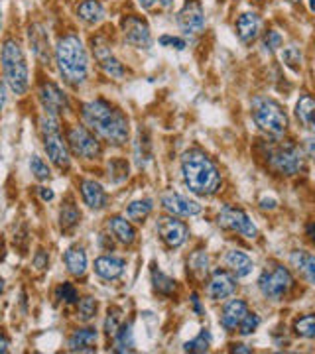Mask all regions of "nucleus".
<instances>
[{"label":"nucleus","mask_w":315,"mask_h":354,"mask_svg":"<svg viewBox=\"0 0 315 354\" xmlns=\"http://www.w3.org/2000/svg\"><path fill=\"white\" fill-rule=\"evenodd\" d=\"M249 315V305L242 299H231L225 307H223V313H221V325L227 333H235L240 329L244 317Z\"/></svg>","instance_id":"obj_18"},{"label":"nucleus","mask_w":315,"mask_h":354,"mask_svg":"<svg viewBox=\"0 0 315 354\" xmlns=\"http://www.w3.org/2000/svg\"><path fill=\"white\" fill-rule=\"evenodd\" d=\"M305 239L312 242V244H315V221L305 225Z\"/></svg>","instance_id":"obj_49"},{"label":"nucleus","mask_w":315,"mask_h":354,"mask_svg":"<svg viewBox=\"0 0 315 354\" xmlns=\"http://www.w3.org/2000/svg\"><path fill=\"white\" fill-rule=\"evenodd\" d=\"M181 174L188 189L195 195L209 197L221 187V174L217 165L201 150H189L181 156Z\"/></svg>","instance_id":"obj_2"},{"label":"nucleus","mask_w":315,"mask_h":354,"mask_svg":"<svg viewBox=\"0 0 315 354\" xmlns=\"http://www.w3.org/2000/svg\"><path fill=\"white\" fill-rule=\"evenodd\" d=\"M158 41H160L164 48H174V50H177V51L186 50V46H188L183 38H177V36H168V34H165V36H162V38L158 39Z\"/></svg>","instance_id":"obj_46"},{"label":"nucleus","mask_w":315,"mask_h":354,"mask_svg":"<svg viewBox=\"0 0 315 354\" xmlns=\"http://www.w3.org/2000/svg\"><path fill=\"white\" fill-rule=\"evenodd\" d=\"M79 223H81V213H79V209L75 207V203H65L62 207V211H60V227H62V230L69 232Z\"/></svg>","instance_id":"obj_30"},{"label":"nucleus","mask_w":315,"mask_h":354,"mask_svg":"<svg viewBox=\"0 0 315 354\" xmlns=\"http://www.w3.org/2000/svg\"><path fill=\"white\" fill-rule=\"evenodd\" d=\"M225 264L233 272L235 278H246L252 272V268H254V262L251 260V256L246 252H242V250H231V252H227Z\"/></svg>","instance_id":"obj_25"},{"label":"nucleus","mask_w":315,"mask_h":354,"mask_svg":"<svg viewBox=\"0 0 315 354\" xmlns=\"http://www.w3.org/2000/svg\"><path fill=\"white\" fill-rule=\"evenodd\" d=\"M28 38H30V46H32V50H34L39 62L44 65L50 64V39L46 36V32L42 30V26H30Z\"/></svg>","instance_id":"obj_24"},{"label":"nucleus","mask_w":315,"mask_h":354,"mask_svg":"<svg viewBox=\"0 0 315 354\" xmlns=\"http://www.w3.org/2000/svg\"><path fill=\"white\" fill-rule=\"evenodd\" d=\"M276 199H262V201H260V209H270V211H272V209H276Z\"/></svg>","instance_id":"obj_52"},{"label":"nucleus","mask_w":315,"mask_h":354,"mask_svg":"<svg viewBox=\"0 0 315 354\" xmlns=\"http://www.w3.org/2000/svg\"><path fill=\"white\" fill-rule=\"evenodd\" d=\"M290 264L302 274L307 283L315 286V254L307 250H294L290 254Z\"/></svg>","instance_id":"obj_23"},{"label":"nucleus","mask_w":315,"mask_h":354,"mask_svg":"<svg viewBox=\"0 0 315 354\" xmlns=\"http://www.w3.org/2000/svg\"><path fill=\"white\" fill-rule=\"evenodd\" d=\"M125 260L123 258H116V256H101V258L95 260V266H93L95 274L99 278L107 279V281H114V279L120 278L125 274Z\"/></svg>","instance_id":"obj_20"},{"label":"nucleus","mask_w":315,"mask_h":354,"mask_svg":"<svg viewBox=\"0 0 315 354\" xmlns=\"http://www.w3.org/2000/svg\"><path fill=\"white\" fill-rule=\"evenodd\" d=\"M152 209H154V205H152L150 199L132 201L128 205V209H126V218H130V221H134V223H144V221L150 216Z\"/></svg>","instance_id":"obj_31"},{"label":"nucleus","mask_w":315,"mask_h":354,"mask_svg":"<svg viewBox=\"0 0 315 354\" xmlns=\"http://www.w3.org/2000/svg\"><path fill=\"white\" fill-rule=\"evenodd\" d=\"M303 152H305L307 158L315 160V138H307L303 142Z\"/></svg>","instance_id":"obj_47"},{"label":"nucleus","mask_w":315,"mask_h":354,"mask_svg":"<svg viewBox=\"0 0 315 354\" xmlns=\"http://www.w3.org/2000/svg\"><path fill=\"white\" fill-rule=\"evenodd\" d=\"M77 16L89 26H95L105 18V6L99 0H83L77 6Z\"/></svg>","instance_id":"obj_27"},{"label":"nucleus","mask_w":315,"mask_h":354,"mask_svg":"<svg viewBox=\"0 0 315 354\" xmlns=\"http://www.w3.org/2000/svg\"><path fill=\"white\" fill-rule=\"evenodd\" d=\"M235 291H237L235 276H231L225 270H215L213 274H211V278H209V281H207V288H205L207 297L213 299V301L227 299Z\"/></svg>","instance_id":"obj_15"},{"label":"nucleus","mask_w":315,"mask_h":354,"mask_svg":"<svg viewBox=\"0 0 315 354\" xmlns=\"http://www.w3.org/2000/svg\"><path fill=\"white\" fill-rule=\"evenodd\" d=\"M296 116L302 127L315 132V99L312 95H302L296 102Z\"/></svg>","instance_id":"obj_26"},{"label":"nucleus","mask_w":315,"mask_h":354,"mask_svg":"<svg viewBox=\"0 0 315 354\" xmlns=\"http://www.w3.org/2000/svg\"><path fill=\"white\" fill-rule=\"evenodd\" d=\"M42 136H44V148L50 158V162L60 169H67L71 164V156H69V144H65L57 118L46 114L42 118Z\"/></svg>","instance_id":"obj_8"},{"label":"nucleus","mask_w":315,"mask_h":354,"mask_svg":"<svg viewBox=\"0 0 315 354\" xmlns=\"http://www.w3.org/2000/svg\"><path fill=\"white\" fill-rule=\"evenodd\" d=\"M67 144L69 150L75 153L77 158L83 160H95L101 156V142L97 136H93L85 127H71L67 132Z\"/></svg>","instance_id":"obj_10"},{"label":"nucleus","mask_w":315,"mask_h":354,"mask_svg":"<svg viewBox=\"0 0 315 354\" xmlns=\"http://www.w3.org/2000/svg\"><path fill=\"white\" fill-rule=\"evenodd\" d=\"M260 323H262V319L258 313H254V311H249V315L244 317V321H242V325H240L239 333L242 337H249L252 335L254 330L260 327Z\"/></svg>","instance_id":"obj_44"},{"label":"nucleus","mask_w":315,"mask_h":354,"mask_svg":"<svg viewBox=\"0 0 315 354\" xmlns=\"http://www.w3.org/2000/svg\"><path fill=\"white\" fill-rule=\"evenodd\" d=\"M107 171H109V181L111 183H123L126 177H128L130 165H128L125 158H113L107 164Z\"/></svg>","instance_id":"obj_34"},{"label":"nucleus","mask_w":315,"mask_h":354,"mask_svg":"<svg viewBox=\"0 0 315 354\" xmlns=\"http://www.w3.org/2000/svg\"><path fill=\"white\" fill-rule=\"evenodd\" d=\"M280 46H282V36H280V32H276V30L266 32L264 39H262V48H264V51L272 53V51L276 50V48H280Z\"/></svg>","instance_id":"obj_45"},{"label":"nucleus","mask_w":315,"mask_h":354,"mask_svg":"<svg viewBox=\"0 0 315 354\" xmlns=\"http://www.w3.org/2000/svg\"><path fill=\"white\" fill-rule=\"evenodd\" d=\"M79 189H81V197H83V203L87 205L89 209H95L99 211L107 205V193L101 187L99 181L95 179H83L79 183Z\"/></svg>","instance_id":"obj_21"},{"label":"nucleus","mask_w":315,"mask_h":354,"mask_svg":"<svg viewBox=\"0 0 315 354\" xmlns=\"http://www.w3.org/2000/svg\"><path fill=\"white\" fill-rule=\"evenodd\" d=\"M290 2H300V0H290Z\"/></svg>","instance_id":"obj_58"},{"label":"nucleus","mask_w":315,"mask_h":354,"mask_svg":"<svg viewBox=\"0 0 315 354\" xmlns=\"http://www.w3.org/2000/svg\"><path fill=\"white\" fill-rule=\"evenodd\" d=\"M207 254L205 252H195L191 258H189V270L197 276V278L201 279L205 278V274H207Z\"/></svg>","instance_id":"obj_39"},{"label":"nucleus","mask_w":315,"mask_h":354,"mask_svg":"<svg viewBox=\"0 0 315 354\" xmlns=\"http://www.w3.org/2000/svg\"><path fill=\"white\" fill-rule=\"evenodd\" d=\"M123 36L126 44L136 50H148L152 46L150 26L140 16H126L123 20Z\"/></svg>","instance_id":"obj_11"},{"label":"nucleus","mask_w":315,"mask_h":354,"mask_svg":"<svg viewBox=\"0 0 315 354\" xmlns=\"http://www.w3.org/2000/svg\"><path fill=\"white\" fill-rule=\"evenodd\" d=\"M114 351L116 353H132L134 351V337H132V325H123L114 335Z\"/></svg>","instance_id":"obj_32"},{"label":"nucleus","mask_w":315,"mask_h":354,"mask_svg":"<svg viewBox=\"0 0 315 354\" xmlns=\"http://www.w3.org/2000/svg\"><path fill=\"white\" fill-rule=\"evenodd\" d=\"M109 228L114 234V239L118 242H123V244H132V242L136 241V230L130 225V218L126 221L125 216H113L109 221Z\"/></svg>","instance_id":"obj_28"},{"label":"nucleus","mask_w":315,"mask_h":354,"mask_svg":"<svg viewBox=\"0 0 315 354\" xmlns=\"http://www.w3.org/2000/svg\"><path fill=\"white\" fill-rule=\"evenodd\" d=\"M95 55H97V59H99V67H101L102 71L109 77H113V79H123V77L126 75L125 65L114 57L111 48H109L102 39H97V41H95Z\"/></svg>","instance_id":"obj_17"},{"label":"nucleus","mask_w":315,"mask_h":354,"mask_svg":"<svg viewBox=\"0 0 315 354\" xmlns=\"http://www.w3.org/2000/svg\"><path fill=\"white\" fill-rule=\"evenodd\" d=\"M158 2H160V4H162L164 8H170V6L174 4V0H158Z\"/></svg>","instance_id":"obj_56"},{"label":"nucleus","mask_w":315,"mask_h":354,"mask_svg":"<svg viewBox=\"0 0 315 354\" xmlns=\"http://www.w3.org/2000/svg\"><path fill=\"white\" fill-rule=\"evenodd\" d=\"M55 297L57 299H62V301H65L67 305H71V304H77L79 301V293H77L75 290V286L73 283H62L57 290H55Z\"/></svg>","instance_id":"obj_43"},{"label":"nucleus","mask_w":315,"mask_h":354,"mask_svg":"<svg viewBox=\"0 0 315 354\" xmlns=\"http://www.w3.org/2000/svg\"><path fill=\"white\" fill-rule=\"evenodd\" d=\"M162 205L168 213L177 216H195L201 213V205L195 201H191L189 197H183L179 193H165L162 197Z\"/></svg>","instance_id":"obj_16"},{"label":"nucleus","mask_w":315,"mask_h":354,"mask_svg":"<svg viewBox=\"0 0 315 354\" xmlns=\"http://www.w3.org/2000/svg\"><path fill=\"white\" fill-rule=\"evenodd\" d=\"M209 346H211V333L209 329H201V333L193 339V341H188L183 344V351L186 353H207L209 351Z\"/></svg>","instance_id":"obj_36"},{"label":"nucleus","mask_w":315,"mask_h":354,"mask_svg":"<svg viewBox=\"0 0 315 354\" xmlns=\"http://www.w3.org/2000/svg\"><path fill=\"white\" fill-rule=\"evenodd\" d=\"M2 73H4V83L8 85V88L14 95L22 97L30 85V73H28L22 46L16 39L8 38L2 46Z\"/></svg>","instance_id":"obj_5"},{"label":"nucleus","mask_w":315,"mask_h":354,"mask_svg":"<svg viewBox=\"0 0 315 354\" xmlns=\"http://www.w3.org/2000/svg\"><path fill=\"white\" fill-rule=\"evenodd\" d=\"M0 353H8V339H6V335L2 337V344H0Z\"/></svg>","instance_id":"obj_55"},{"label":"nucleus","mask_w":315,"mask_h":354,"mask_svg":"<svg viewBox=\"0 0 315 354\" xmlns=\"http://www.w3.org/2000/svg\"><path fill=\"white\" fill-rule=\"evenodd\" d=\"M65 266H67V272L71 276H83L85 270H87V254L81 246H71L67 252H65Z\"/></svg>","instance_id":"obj_29"},{"label":"nucleus","mask_w":315,"mask_h":354,"mask_svg":"<svg viewBox=\"0 0 315 354\" xmlns=\"http://www.w3.org/2000/svg\"><path fill=\"white\" fill-rule=\"evenodd\" d=\"M217 225L225 230H231V232H237L240 236L249 239V241H254L258 236V227L252 223V218L242 209L239 207H231V205H225L219 215H217Z\"/></svg>","instance_id":"obj_9"},{"label":"nucleus","mask_w":315,"mask_h":354,"mask_svg":"<svg viewBox=\"0 0 315 354\" xmlns=\"http://www.w3.org/2000/svg\"><path fill=\"white\" fill-rule=\"evenodd\" d=\"M97 330L85 327V329H77L69 339H67V351L71 353H93L95 344H97Z\"/></svg>","instance_id":"obj_22"},{"label":"nucleus","mask_w":315,"mask_h":354,"mask_svg":"<svg viewBox=\"0 0 315 354\" xmlns=\"http://www.w3.org/2000/svg\"><path fill=\"white\" fill-rule=\"evenodd\" d=\"M260 153L264 158L266 165L276 176H298L305 164V152L303 146L296 144L294 140H264L260 144Z\"/></svg>","instance_id":"obj_3"},{"label":"nucleus","mask_w":315,"mask_h":354,"mask_svg":"<svg viewBox=\"0 0 315 354\" xmlns=\"http://www.w3.org/2000/svg\"><path fill=\"white\" fill-rule=\"evenodd\" d=\"M138 2H140V6H142V8H152V6H154V4H156L158 0H138Z\"/></svg>","instance_id":"obj_54"},{"label":"nucleus","mask_w":315,"mask_h":354,"mask_svg":"<svg viewBox=\"0 0 315 354\" xmlns=\"http://www.w3.org/2000/svg\"><path fill=\"white\" fill-rule=\"evenodd\" d=\"M150 158H152L150 142H148L146 136L142 138V132H140L138 140H136V162H138L140 167H144V165L150 162Z\"/></svg>","instance_id":"obj_42"},{"label":"nucleus","mask_w":315,"mask_h":354,"mask_svg":"<svg viewBox=\"0 0 315 354\" xmlns=\"http://www.w3.org/2000/svg\"><path fill=\"white\" fill-rule=\"evenodd\" d=\"M252 120L262 132L270 134L272 138L284 136L288 132L290 120L288 114L282 109V104L270 97H254L252 99Z\"/></svg>","instance_id":"obj_6"},{"label":"nucleus","mask_w":315,"mask_h":354,"mask_svg":"<svg viewBox=\"0 0 315 354\" xmlns=\"http://www.w3.org/2000/svg\"><path fill=\"white\" fill-rule=\"evenodd\" d=\"M55 64L69 85H83L89 73L87 50L77 34L63 36L55 46Z\"/></svg>","instance_id":"obj_4"},{"label":"nucleus","mask_w":315,"mask_h":354,"mask_svg":"<svg viewBox=\"0 0 315 354\" xmlns=\"http://www.w3.org/2000/svg\"><path fill=\"white\" fill-rule=\"evenodd\" d=\"M282 62L291 67L294 71H298L302 67V51L298 50L296 46H290V48H284L282 51Z\"/></svg>","instance_id":"obj_41"},{"label":"nucleus","mask_w":315,"mask_h":354,"mask_svg":"<svg viewBox=\"0 0 315 354\" xmlns=\"http://www.w3.org/2000/svg\"><path fill=\"white\" fill-rule=\"evenodd\" d=\"M191 304H193L195 313H197V315H201L203 309H201V304H199V297H197V293H191Z\"/></svg>","instance_id":"obj_50"},{"label":"nucleus","mask_w":315,"mask_h":354,"mask_svg":"<svg viewBox=\"0 0 315 354\" xmlns=\"http://www.w3.org/2000/svg\"><path fill=\"white\" fill-rule=\"evenodd\" d=\"M34 264L38 270H44L46 266H48V254L46 252H38V256L34 258Z\"/></svg>","instance_id":"obj_48"},{"label":"nucleus","mask_w":315,"mask_h":354,"mask_svg":"<svg viewBox=\"0 0 315 354\" xmlns=\"http://www.w3.org/2000/svg\"><path fill=\"white\" fill-rule=\"evenodd\" d=\"M309 10L315 14V0H309Z\"/></svg>","instance_id":"obj_57"},{"label":"nucleus","mask_w":315,"mask_h":354,"mask_svg":"<svg viewBox=\"0 0 315 354\" xmlns=\"http://www.w3.org/2000/svg\"><path fill=\"white\" fill-rule=\"evenodd\" d=\"M294 333L300 339H315V313L298 317L294 321Z\"/></svg>","instance_id":"obj_33"},{"label":"nucleus","mask_w":315,"mask_h":354,"mask_svg":"<svg viewBox=\"0 0 315 354\" xmlns=\"http://www.w3.org/2000/svg\"><path fill=\"white\" fill-rule=\"evenodd\" d=\"M83 122L87 124L99 138L105 142L120 146L128 140V118L120 109H116L105 99H93L81 106Z\"/></svg>","instance_id":"obj_1"},{"label":"nucleus","mask_w":315,"mask_h":354,"mask_svg":"<svg viewBox=\"0 0 315 354\" xmlns=\"http://www.w3.org/2000/svg\"><path fill=\"white\" fill-rule=\"evenodd\" d=\"M179 28L186 34H199L205 28V12L199 0H186L183 8L177 14Z\"/></svg>","instance_id":"obj_14"},{"label":"nucleus","mask_w":315,"mask_h":354,"mask_svg":"<svg viewBox=\"0 0 315 354\" xmlns=\"http://www.w3.org/2000/svg\"><path fill=\"white\" fill-rule=\"evenodd\" d=\"M120 321H123V309H120V307H111V309H109V315L105 319V333H107L109 337H114L116 330L123 327Z\"/></svg>","instance_id":"obj_38"},{"label":"nucleus","mask_w":315,"mask_h":354,"mask_svg":"<svg viewBox=\"0 0 315 354\" xmlns=\"http://www.w3.org/2000/svg\"><path fill=\"white\" fill-rule=\"evenodd\" d=\"M294 276L286 266L268 264L264 272L258 278V290L270 301H282L284 297H288V293L294 290Z\"/></svg>","instance_id":"obj_7"},{"label":"nucleus","mask_w":315,"mask_h":354,"mask_svg":"<svg viewBox=\"0 0 315 354\" xmlns=\"http://www.w3.org/2000/svg\"><path fill=\"white\" fill-rule=\"evenodd\" d=\"M231 351H233V353H244V354H251L252 353L251 348H246L244 344H235V346H233Z\"/></svg>","instance_id":"obj_53"},{"label":"nucleus","mask_w":315,"mask_h":354,"mask_svg":"<svg viewBox=\"0 0 315 354\" xmlns=\"http://www.w3.org/2000/svg\"><path fill=\"white\" fill-rule=\"evenodd\" d=\"M260 16L256 12H242L237 18V24H235V30H237V36L242 44H252L254 39L258 38L260 34Z\"/></svg>","instance_id":"obj_19"},{"label":"nucleus","mask_w":315,"mask_h":354,"mask_svg":"<svg viewBox=\"0 0 315 354\" xmlns=\"http://www.w3.org/2000/svg\"><path fill=\"white\" fill-rule=\"evenodd\" d=\"M152 283H154V290L160 295H172L176 291V279L165 276L164 272H160L156 268L152 270Z\"/></svg>","instance_id":"obj_35"},{"label":"nucleus","mask_w":315,"mask_h":354,"mask_svg":"<svg viewBox=\"0 0 315 354\" xmlns=\"http://www.w3.org/2000/svg\"><path fill=\"white\" fill-rule=\"evenodd\" d=\"M38 95L44 111H46V114H50V116H55V118H57V116H62V114L69 109L65 93H63L62 88L57 87L55 83H51V81H44V83L39 85Z\"/></svg>","instance_id":"obj_13"},{"label":"nucleus","mask_w":315,"mask_h":354,"mask_svg":"<svg viewBox=\"0 0 315 354\" xmlns=\"http://www.w3.org/2000/svg\"><path fill=\"white\" fill-rule=\"evenodd\" d=\"M30 171H32L34 177L39 179V181H48L51 177L50 167H48V164H46L39 156H32V160H30Z\"/></svg>","instance_id":"obj_40"},{"label":"nucleus","mask_w":315,"mask_h":354,"mask_svg":"<svg viewBox=\"0 0 315 354\" xmlns=\"http://www.w3.org/2000/svg\"><path fill=\"white\" fill-rule=\"evenodd\" d=\"M95 313H97V299L83 297V299L77 301V319L79 321L87 323V321H91L95 317Z\"/></svg>","instance_id":"obj_37"},{"label":"nucleus","mask_w":315,"mask_h":354,"mask_svg":"<svg viewBox=\"0 0 315 354\" xmlns=\"http://www.w3.org/2000/svg\"><path fill=\"white\" fill-rule=\"evenodd\" d=\"M156 230L160 234V239L170 246V248H179L183 246V242L188 241L189 228L186 223L177 221L172 216H160L156 223Z\"/></svg>","instance_id":"obj_12"},{"label":"nucleus","mask_w":315,"mask_h":354,"mask_svg":"<svg viewBox=\"0 0 315 354\" xmlns=\"http://www.w3.org/2000/svg\"><path fill=\"white\" fill-rule=\"evenodd\" d=\"M39 197H42L44 201H51V199H53V191L48 189V187H39Z\"/></svg>","instance_id":"obj_51"}]
</instances>
